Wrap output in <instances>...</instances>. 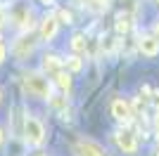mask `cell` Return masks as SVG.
I'll return each mask as SVG.
<instances>
[{
    "label": "cell",
    "mask_w": 159,
    "mask_h": 156,
    "mask_svg": "<svg viewBox=\"0 0 159 156\" xmlns=\"http://www.w3.org/2000/svg\"><path fill=\"white\" fill-rule=\"evenodd\" d=\"M24 90L31 97H50V80L40 73H26L24 76Z\"/></svg>",
    "instance_id": "cell-1"
},
{
    "label": "cell",
    "mask_w": 159,
    "mask_h": 156,
    "mask_svg": "<svg viewBox=\"0 0 159 156\" xmlns=\"http://www.w3.org/2000/svg\"><path fill=\"white\" fill-rule=\"evenodd\" d=\"M157 156H159V151H157Z\"/></svg>",
    "instance_id": "cell-24"
},
{
    "label": "cell",
    "mask_w": 159,
    "mask_h": 156,
    "mask_svg": "<svg viewBox=\"0 0 159 156\" xmlns=\"http://www.w3.org/2000/svg\"><path fill=\"white\" fill-rule=\"evenodd\" d=\"M152 102H154V106L159 109V92H154V97H152Z\"/></svg>",
    "instance_id": "cell-17"
},
{
    "label": "cell",
    "mask_w": 159,
    "mask_h": 156,
    "mask_svg": "<svg viewBox=\"0 0 159 156\" xmlns=\"http://www.w3.org/2000/svg\"><path fill=\"white\" fill-rule=\"evenodd\" d=\"M57 24H60L57 17H48V19H43V24H40V38H43V40H52L55 36H57Z\"/></svg>",
    "instance_id": "cell-8"
},
{
    "label": "cell",
    "mask_w": 159,
    "mask_h": 156,
    "mask_svg": "<svg viewBox=\"0 0 159 156\" xmlns=\"http://www.w3.org/2000/svg\"><path fill=\"white\" fill-rule=\"evenodd\" d=\"M112 116L116 118V121H121V123L131 121V118H133L131 104H128L126 99H114V102H112Z\"/></svg>",
    "instance_id": "cell-4"
},
{
    "label": "cell",
    "mask_w": 159,
    "mask_h": 156,
    "mask_svg": "<svg viewBox=\"0 0 159 156\" xmlns=\"http://www.w3.org/2000/svg\"><path fill=\"white\" fill-rule=\"evenodd\" d=\"M33 50H36V40H33V36H21V38L14 43V54H17L19 59H26Z\"/></svg>",
    "instance_id": "cell-6"
},
{
    "label": "cell",
    "mask_w": 159,
    "mask_h": 156,
    "mask_svg": "<svg viewBox=\"0 0 159 156\" xmlns=\"http://www.w3.org/2000/svg\"><path fill=\"white\" fill-rule=\"evenodd\" d=\"M52 76H55V83H57V88H60V90H64V92L71 90V76L64 71V66H62L60 71H55Z\"/></svg>",
    "instance_id": "cell-9"
},
{
    "label": "cell",
    "mask_w": 159,
    "mask_h": 156,
    "mask_svg": "<svg viewBox=\"0 0 159 156\" xmlns=\"http://www.w3.org/2000/svg\"><path fill=\"white\" fill-rule=\"evenodd\" d=\"M24 135H26L29 144H36V147L45 142V128L38 118H31V116L24 118Z\"/></svg>",
    "instance_id": "cell-2"
},
{
    "label": "cell",
    "mask_w": 159,
    "mask_h": 156,
    "mask_svg": "<svg viewBox=\"0 0 159 156\" xmlns=\"http://www.w3.org/2000/svg\"><path fill=\"white\" fill-rule=\"evenodd\" d=\"M5 57H7V47H5V43L0 40V64L5 62Z\"/></svg>",
    "instance_id": "cell-16"
},
{
    "label": "cell",
    "mask_w": 159,
    "mask_h": 156,
    "mask_svg": "<svg viewBox=\"0 0 159 156\" xmlns=\"http://www.w3.org/2000/svg\"><path fill=\"white\" fill-rule=\"evenodd\" d=\"M62 66H64V64H62V59H60V57H55V54H50V57H45V59H43V69H45L48 73L60 71Z\"/></svg>",
    "instance_id": "cell-10"
},
{
    "label": "cell",
    "mask_w": 159,
    "mask_h": 156,
    "mask_svg": "<svg viewBox=\"0 0 159 156\" xmlns=\"http://www.w3.org/2000/svg\"><path fill=\"white\" fill-rule=\"evenodd\" d=\"M157 5H159V0H157Z\"/></svg>",
    "instance_id": "cell-23"
},
{
    "label": "cell",
    "mask_w": 159,
    "mask_h": 156,
    "mask_svg": "<svg viewBox=\"0 0 159 156\" xmlns=\"http://www.w3.org/2000/svg\"><path fill=\"white\" fill-rule=\"evenodd\" d=\"M157 33H159V24H157ZM157 40H159V38H157Z\"/></svg>",
    "instance_id": "cell-21"
},
{
    "label": "cell",
    "mask_w": 159,
    "mask_h": 156,
    "mask_svg": "<svg viewBox=\"0 0 159 156\" xmlns=\"http://www.w3.org/2000/svg\"><path fill=\"white\" fill-rule=\"evenodd\" d=\"M138 47L145 57H157L159 54V40L154 38V36H143V38L138 40Z\"/></svg>",
    "instance_id": "cell-7"
},
{
    "label": "cell",
    "mask_w": 159,
    "mask_h": 156,
    "mask_svg": "<svg viewBox=\"0 0 159 156\" xmlns=\"http://www.w3.org/2000/svg\"><path fill=\"white\" fill-rule=\"evenodd\" d=\"M2 24H5V14L0 12V26H2Z\"/></svg>",
    "instance_id": "cell-18"
},
{
    "label": "cell",
    "mask_w": 159,
    "mask_h": 156,
    "mask_svg": "<svg viewBox=\"0 0 159 156\" xmlns=\"http://www.w3.org/2000/svg\"><path fill=\"white\" fill-rule=\"evenodd\" d=\"M66 69H69L71 73H79L81 69H83V62H81V57H79V54H74V57H69V59H66Z\"/></svg>",
    "instance_id": "cell-13"
},
{
    "label": "cell",
    "mask_w": 159,
    "mask_h": 156,
    "mask_svg": "<svg viewBox=\"0 0 159 156\" xmlns=\"http://www.w3.org/2000/svg\"><path fill=\"white\" fill-rule=\"evenodd\" d=\"M0 99H2V92H0Z\"/></svg>",
    "instance_id": "cell-22"
},
{
    "label": "cell",
    "mask_w": 159,
    "mask_h": 156,
    "mask_svg": "<svg viewBox=\"0 0 159 156\" xmlns=\"http://www.w3.org/2000/svg\"><path fill=\"white\" fill-rule=\"evenodd\" d=\"M71 47H74V52H86V47H88V40H86V36H81V33H76L71 38Z\"/></svg>",
    "instance_id": "cell-12"
},
{
    "label": "cell",
    "mask_w": 159,
    "mask_h": 156,
    "mask_svg": "<svg viewBox=\"0 0 159 156\" xmlns=\"http://www.w3.org/2000/svg\"><path fill=\"white\" fill-rule=\"evenodd\" d=\"M74 151H76V156H107L105 149H102L100 144L88 142V140H81V142H76Z\"/></svg>",
    "instance_id": "cell-5"
},
{
    "label": "cell",
    "mask_w": 159,
    "mask_h": 156,
    "mask_svg": "<svg viewBox=\"0 0 159 156\" xmlns=\"http://www.w3.org/2000/svg\"><path fill=\"white\" fill-rule=\"evenodd\" d=\"M128 28H131V14L121 12L116 17V33H128Z\"/></svg>",
    "instance_id": "cell-11"
},
{
    "label": "cell",
    "mask_w": 159,
    "mask_h": 156,
    "mask_svg": "<svg viewBox=\"0 0 159 156\" xmlns=\"http://www.w3.org/2000/svg\"><path fill=\"white\" fill-rule=\"evenodd\" d=\"M114 140H116V147L124 154H135L138 151V140H135V135H133L131 130H119L114 135Z\"/></svg>",
    "instance_id": "cell-3"
},
{
    "label": "cell",
    "mask_w": 159,
    "mask_h": 156,
    "mask_svg": "<svg viewBox=\"0 0 159 156\" xmlns=\"http://www.w3.org/2000/svg\"><path fill=\"white\" fill-rule=\"evenodd\" d=\"M0 142H2V130H0Z\"/></svg>",
    "instance_id": "cell-20"
},
{
    "label": "cell",
    "mask_w": 159,
    "mask_h": 156,
    "mask_svg": "<svg viewBox=\"0 0 159 156\" xmlns=\"http://www.w3.org/2000/svg\"><path fill=\"white\" fill-rule=\"evenodd\" d=\"M57 19H62L64 21V24H71V12H66V10H60V12H57Z\"/></svg>",
    "instance_id": "cell-15"
},
{
    "label": "cell",
    "mask_w": 159,
    "mask_h": 156,
    "mask_svg": "<svg viewBox=\"0 0 159 156\" xmlns=\"http://www.w3.org/2000/svg\"><path fill=\"white\" fill-rule=\"evenodd\" d=\"M83 5L90 7V10H95V12H102V10H107V7H109V0H86Z\"/></svg>",
    "instance_id": "cell-14"
},
{
    "label": "cell",
    "mask_w": 159,
    "mask_h": 156,
    "mask_svg": "<svg viewBox=\"0 0 159 156\" xmlns=\"http://www.w3.org/2000/svg\"><path fill=\"white\" fill-rule=\"evenodd\" d=\"M43 2H45V5H52V0H43Z\"/></svg>",
    "instance_id": "cell-19"
}]
</instances>
